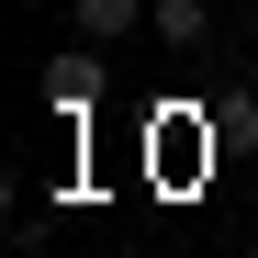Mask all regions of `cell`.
<instances>
[{"label":"cell","mask_w":258,"mask_h":258,"mask_svg":"<svg viewBox=\"0 0 258 258\" xmlns=\"http://www.w3.org/2000/svg\"><path fill=\"white\" fill-rule=\"evenodd\" d=\"M45 101L68 112V135H79V123H90V101H101V56H90V45H79V56H56V79H45Z\"/></svg>","instance_id":"cell-2"},{"label":"cell","mask_w":258,"mask_h":258,"mask_svg":"<svg viewBox=\"0 0 258 258\" xmlns=\"http://www.w3.org/2000/svg\"><path fill=\"white\" fill-rule=\"evenodd\" d=\"M247 45H258V0H247Z\"/></svg>","instance_id":"cell-4"},{"label":"cell","mask_w":258,"mask_h":258,"mask_svg":"<svg viewBox=\"0 0 258 258\" xmlns=\"http://www.w3.org/2000/svg\"><path fill=\"white\" fill-rule=\"evenodd\" d=\"M68 23H79V45H112V34L146 23V0H68Z\"/></svg>","instance_id":"cell-3"},{"label":"cell","mask_w":258,"mask_h":258,"mask_svg":"<svg viewBox=\"0 0 258 258\" xmlns=\"http://www.w3.org/2000/svg\"><path fill=\"white\" fill-rule=\"evenodd\" d=\"M146 23H157L168 56H202L213 45V0H146Z\"/></svg>","instance_id":"cell-1"}]
</instances>
